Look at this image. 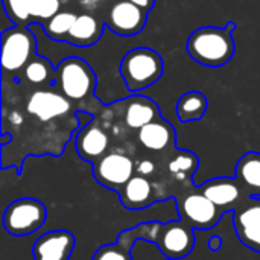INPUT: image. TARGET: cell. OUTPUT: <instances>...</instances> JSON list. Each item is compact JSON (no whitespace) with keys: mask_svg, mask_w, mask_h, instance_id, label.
<instances>
[{"mask_svg":"<svg viewBox=\"0 0 260 260\" xmlns=\"http://www.w3.org/2000/svg\"><path fill=\"white\" fill-rule=\"evenodd\" d=\"M235 27L236 24L230 21L225 27L203 26L193 30L186 44L189 56L206 67L225 66L235 55Z\"/></svg>","mask_w":260,"mask_h":260,"instance_id":"1","label":"cell"},{"mask_svg":"<svg viewBox=\"0 0 260 260\" xmlns=\"http://www.w3.org/2000/svg\"><path fill=\"white\" fill-rule=\"evenodd\" d=\"M120 76L131 93L154 85L163 75V58L151 47H136L125 53L119 66Z\"/></svg>","mask_w":260,"mask_h":260,"instance_id":"2","label":"cell"},{"mask_svg":"<svg viewBox=\"0 0 260 260\" xmlns=\"http://www.w3.org/2000/svg\"><path fill=\"white\" fill-rule=\"evenodd\" d=\"M177 212L180 219L187 222L193 230H210L225 215L213 201H210L198 186L184 189L180 195H175Z\"/></svg>","mask_w":260,"mask_h":260,"instance_id":"3","label":"cell"},{"mask_svg":"<svg viewBox=\"0 0 260 260\" xmlns=\"http://www.w3.org/2000/svg\"><path fill=\"white\" fill-rule=\"evenodd\" d=\"M55 79L61 93L70 101H84L96 87V76L91 67L76 56L66 58L58 64Z\"/></svg>","mask_w":260,"mask_h":260,"instance_id":"4","label":"cell"},{"mask_svg":"<svg viewBox=\"0 0 260 260\" xmlns=\"http://www.w3.org/2000/svg\"><path fill=\"white\" fill-rule=\"evenodd\" d=\"M47 219L46 206L35 198H18L3 212V227L12 236H27L40 230Z\"/></svg>","mask_w":260,"mask_h":260,"instance_id":"5","label":"cell"},{"mask_svg":"<svg viewBox=\"0 0 260 260\" xmlns=\"http://www.w3.org/2000/svg\"><path fill=\"white\" fill-rule=\"evenodd\" d=\"M37 40L29 26H14L2 32V69L18 72L35 56Z\"/></svg>","mask_w":260,"mask_h":260,"instance_id":"6","label":"cell"},{"mask_svg":"<svg viewBox=\"0 0 260 260\" xmlns=\"http://www.w3.org/2000/svg\"><path fill=\"white\" fill-rule=\"evenodd\" d=\"M152 244L157 245L161 254L168 259L180 260L187 257L195 247L193 229L180 218L158 222Z\"/></svg>","mask_w":260,"mask_h":260,"instance_id":"7","label":"cell"},{"mask_svg":"<svg viewBox=\"0 0 260 260\" xmlns=\"http://www.w3.org/2000/svg\"><path fill=\"white\" fill-rule=\"evenodd\" d=\"M93 175L101 186L119 193L136 175V163L125 152L113 151L93 163Z\"/></svg>","mask_w":260,"mask_h":260,"instance_id":"8","label":"cell"},{"mask_svg":"<svg viewBox=\"0 0 260 260\" xmlns=\"http://www.w3.org/2000/svg\"><path fill=\"white\" fill-rule=\"evenodd\" d=\"M158 227V221L142 222L136 227L126 229L119 233L117 241L114 244L102 245L96 250L91 260H133L131 248L136 242L148 241L152 244L155 238V232Z\"/></svg>","mask_w":260,"mask_h":260,"instance_id":"9","label":"cell"},{"mask_svg":"<svg viewBox=\"0 0 260 260\" xmlns=\"http://www.w3.org/2000/svg\"><path fill=\"white\" fill-rule=\"evenodd\" d=\"M238 239L250 250L260 253V197L247 195L233 210Z\"/></svg>","mask_w":260,"mask_h":260,"instance_id":"10","label":"cell"},{"mask_svg":"<svg viewBox=\"0 0 260 260\" xmlns=\"http://www.w3.org/2000/svg\"><path fill=\"white\" fill-rule=\"evenodd\" d=\"M148 12L129 0L116 2L107 17L105 27L120 37H133L143 30Z\"/></svg>","mask_w":260,"mask_h":260,"instance_id":"11","label":"cell"},{"mask_svg":"<svg viewBox=\"0 0 260 260\" xmlns=\"http://www.w3.org/2000/svg\"><path fill=\"white\" fill-rule=\"evenodd\" d=\"M26 110L30 116L46 123L69 116L73 110V105L72 101L62 93L52 90H37L30 94L26 104Z\"/></svg>","mask_w":260,"mask_h":260,"instance_id":"12","label":"cell"},{"mask_svg":"<svg viewBox=\"0 0 260 260\" xmlns=\"http://www.w3.org/2000/svg\"><path fill=\"white\" fill-rule=\"evenodd\" d=\"M76 239L69 230H52L43 233L32 247L34 260H70Z\"/></svg>","mask_w":260,"mask_h":260,"instance_id":"13","label":"cell"},{"mask_svg":"<svg viewBox=\"0 0 260 260\" xmlns=\"http://www.w3.org/2000/svg\"><path fill=\"white\" fill-rule=\"evenodd\" d=\"M75 148L78 155L90 163H96L110 149V137L108 134L98 125L96 120L81 126L75 137Z\"/></svg>","mask_w":260,"mask_h":260,"instance_id":"14","label":"cell"},{"mask_svg":"<svg viewBox=\"0 0 260 260\" xmlns=\"http://www.w3.org/2000/svg\"><path fill=\"white\" fill-rule=\"evenodd\" d=\"M198 187L210 201H213L225 213L230 210L233 212L235 207L247 197L239 181L230 177L213 178L200 184Z\"/></svg>","mask_w":260,"mask_h":260,"instance_id":"15","label":"cell"},{"mask_svg":"<svg viewBox=\"0 0 260 260\" xmlns=\"http://www.w3.org/2000/svg\"><path fill=\"white\" fill-rule=\"evenodd\" d=\"M120 204L128 210H142L157 203L154 183L143 175L136 174L117 193Z\"/></svg>","mask_w":260,"mask_h":260,"instance_id":"16","label":"cell"},{"mask_svg":"<svg viewBox=\"0 0 260 260\" xmlns=\"http://www.w3.org/2000/svg\"><path fill=\"white\" fill-rule=\"evenodd\" d=\"M140 145L152 152H163L175 145V129L161 116L139 129Z\"/></svg>","mask_w":260,"mask_h":260,"instance_id":"17","label":"cell"},{"mask_svg":"<svg viewBox=\"0 0 260 260\" xmlns=\"http://www.w3.org/2000/svg\"><path fill=\"white\" fill-rule=\"evenodd\" d=\"M102 24L94 15L91 14H79L66 38L67 43L76 47H87L93 46L102 37Z\"/></svg>","mask_w":260,"mask_h":260,"instance_id":"18","label":"cell"},{"mask_svg":"<svg viewBox=\"0 0 260 260\" xmlns=\"http://www.w3.org/2000/svg\"><path fill=\"white\" fill-rule=\"evenodd\" d=\"M160 117V110L154 101L145 96L134 94L125 108V123L131 129H140Z\"/></svg>","mask_w":260,"mask_h":260,"instance_id":"19","label":"cell"},{"mask_svg":"<svg viewBox=\"0 0 260 260\" xmlns=\"http://www.w3.org/2000/svg\"><path fill=\"white\" fill-rule=\"evenodd\" d=\"M235 178L247 195L260 197V152H247L239 158Z\"/></svg>","mask_w":260,"mask_h":260,"instance_id":"20","label":"cell"},{"mask_svg":"<svg viewBox=\"0 0 260 260\" xmlns=\"http://www.w3.org/2000/svg\"><path fill=\"white\" fill-rule=\"evenodd\" d=\"M198 165H200L198 157L193 152L177 151L168 163V171L175 183H180L184 187H190L192 186L190 180L192 175L197 172Z\"/></svg>","mask_w":260,"mask_h":260,"instance_id":"21","label":"cell"},{"mask_svg":"<svg viewBox=\"0 0 260 260\" xmlns=\"http://www.w3.org/2000/svg\"><path fill=\"white\" fill-rule=\"evenodd\" d=\"M209 102L201 91H187L177 102V117L183 123L201 120L207 111Z\"/></svg>","mask_w":260,"mask_h":260,"instance_id":"22","label":"cell"},{"mask_svg":"<svg viewBox=\"0 0 260 260\" xmlns=\"http://www.w3.org/2000/svg\"><path fill=\"white\" fill-rule=\"evenodd\" d=\"M76 14L70 12V11H61L56 15H53L50 20L43 23V29L46 32L47 37H50L52 40L56 41H66L75 20H76Z\"/></svg>","mask_w":260,"mask_h":260,"instance_id":"23","label":"cell"},{"mask_svg":"<svg viewBox=\"0 0 260 260\" xmlns=\"http://www.w3.org/2000/svg\"><path fill=\"white\" fill-rule=\"evenodd\" d=\"M52 73H55V72H52L50 62L46 58L38 56V55H35L24 67L26 81L30 82V84H37V85L46 82L50 78Z\"/></svg>","mask_w":260,"mask_h":260,"instance_id":"24","label":"cell"},{"mask_svg":"<svg viewBox=\"0 0 260 260\" xmlns=\"http://www.w3.org/2000/svg\"><path fill=\"white\" fill-rule=\"evenodd\" d=\"M3 11L17 26H29L30 15V0H2Z\"/></svg>","mask_w":260,"mask_h":260,"instance_id":"25","label":"cell"},{"mask_svg":"<svg viewBox=\"0 0 260 260\" xmlns=\"http://www.w3.org/2000/svg\"><path fill=\"white\" fill-rule=\"evenodd\" d=\"M61 9V0H30V15L37 21H47Z\"/></svg>","mask_w":260,"mask_h":260,"instance_id":"26","label":"cell"},{"mask_svg":"<svg viewBox=\"0 0 260 260\" xmlns=\"http://www.w3.org/2000/svg\"><path fill=\"white\" fill-rule=\"evenodd\" d=\"M155 171H157V165L149 158H143L136 163V174H139V175L149 178L155 174Z\"/></svg>","mask_w":260,"mask_h":260,"instance_id":"27","label":"cell"},{"mask_svg":"<svg viewBox=\"0 0 260 260\" xmlns=\"http://www.w3.org/2000/svg\"><path fill=\"white\" fill-rule=\"evenodd\" d=\"M222 245H224V241H222L221 236H212V238L209 239V248H210V251H213V253L219 251V250L222 248Z\"/></svg>","mask_w":260,"mask_h":260,"instance_id":"28","label":"cell"},{"mask_svg":"<svg viewBox=\"0 0 260 260\" xmlns=\"http://www.w3.org/2000/svg\"><path fill=\"white\" fill-rule=\"evenodd\" d=\"M129 2H133L134 5L140 6V8H142V9H145L146 12H148V11H151V9H152V6H154V3H155V0H129Z\"/></svg>","mask_w":260,"mask_h":260,"instance_id":"29","label":"cell"},{"mask_svg":"<svg viewBox=\"0 0 260 260\" xmlns=\"http://www.w3.org/2000/svg\"><path fill=\"white\" fill-rule=\"evenodd\" d=\"M163 260H172V259H168V257H166V259H163Z\"/></svg>","mask_w":260,"mask_h":260,"instance_id":"30","label":"cell"}]
</instances>
